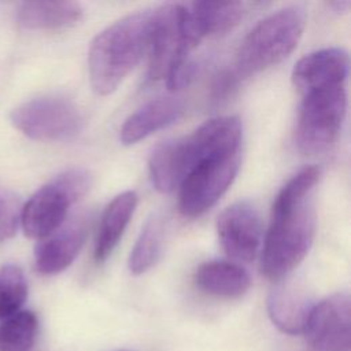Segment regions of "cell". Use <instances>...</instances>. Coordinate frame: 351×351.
Listing matches in <instances>:
<instances>
[{"label":"cell","mask_w":351,"mask_h":351,"mask_svg":"<svg viewBox=\"0 0 351 351\" xmlns=\"http://www.w3.org/2000/svg\"><path fill=\"white\" fill-rule=\"evenodd\" d=\"M321 170L308 166L295 174L276 196L265 237L261 271L281 281L307 255L315 233L314 189Z\"/></svg>","instance_id":"cell-1"},{"label":"cell","mask_w":351,"mask_h":351,"mask_svg":"<svg viewBox=\"0 0 351 351\" xmlns=\"http://www.w3.org/2000/svg\"><path fill=\"white\" fill-rule=\"evenodd\" d=\"M152 10L126 15L101 30L88 53L89 81L95 93H112L148 51Z\"/></svg>","instance_id":"cell-2"},{"label":"cell","mask_w":351,"mask_h":351,"mask_svg":"<svg viewBox=\"0 0 351 351\" xmlns=\"http://www.w3.org/2000/svg\"><path fill=\"white\" fill-rule=\"evenodd\" d=\"M306 25L300 5H288L258 22L243 40L236 60L241 77L266 70L284 60L298 45Z\"/></svg>","instance_id":"cell-3"},{"label":"cell","mask_w":351,"mask_h":351,"mask_svg":"<svg viewBox=\"0 0 351 351\" xmlns=\"http://www.w3.org/2000/svg\"><path fill=\"white\" fill-rule=\"evenodd\" d=\"M347 96L343 85L315 89L304 95L295 140L299 151L317 155L328 151L336 141L344 121Z\"/></svg>","instance_id":"cell-4"},{"label":"cell","mask_w":351,"mask_h":351,"mask_svg":"<svg viewBox=\"0 0 351 351\" xmlns=\"http://www.w3.org/2000/svg\"><path fill=\"white\" fill-rule=\"evenodd\" d=\"M10 118L25 136L41 141L71 140L84 126V117L75 103L58 95L25 101L12 110Z\"/></svg>","instance_id":"cell-5"},{"label":"cell","mask_w":351,"mask_h":351,"mask_svg":"<svg viewBox=\"0 0 351 351\" xmlns=\"http://www.w3.org/2000/svg\"><path fill=\"white\" fill-rule=\"evenodd\" d=\"M197 43L186 26V7L182 4H163L152 10V25L148 44V80L166 78L169 71Z\"/></svg>","instance_id":"cell-6"},{"label":"cell","mask_w":351,"mask_h":351,"mask_svg":"<svg viewBox=\"0 0 351 351\" xmlns=\"http://www.w3.org/2000/svg\"><path fill=\"white\" fill-rule=\"evenodd\" d=\"M82 196L80 184L70 174L60 173L22 207L19 223L25 234L37 240L49 236L64 223L70 206Z\"/></svg>","instance_id":"cell-7"},{"label":"cell","mask_w":351,"mask_h":351,"mask_svg":"<svg viewBox=\"0 0 351 351\" xmlns=\"http://www.w3.org/2000/svg\"><path fill=\"white\" fill-rule=\"evenodd\" d=\"M239 163L240 155L210 158L196 163L178 186L181 214L195 218L210 210L232 185Z\"/></svg>","instance_id":"cell-8"},{"label":"cell","mask_w":351,"mask_h":351,"mask_svg":"<svg viewBox=\"0 0 351 351\" xmlns=\"http://www.w3.org/2000/svg\"><path fill=\"white\" fill-rule=\"evenodd\" d=\"M302 333L315 351H350V296L347 293H335L314 304Z\"/></svg>","instance_id":"cell-9"},{"label":"cell","mask_w":351,"mask_h":351,"mask_svg":"<svg viewBox=\"0 0 351 351\" xmlns=\"http://www.w3.org/2000/svg\"><path fill=\"white\" fill-rule=\"evenodd\" d=\"M217 232L223 251L240 262H251L259 252L262 225L258 211L248 202H237L218 217Z\"/></svg>","instance_id":"cell-10"},{"label":"cell","mask_w":351,"mask_h":351,"mask_svg":"<svg viewBox=\"0 0 351 351\" xmlns=\"http://www.w3.org/2000/svg\"><path fill=\"white\" fill-rule=\"evenodd\" d=\"M89 223L90 217L81 214L63 223L49 236L41 239L34 250L37 271L52 276L67 269L85 243Z\"/></svg>","instance_id":"cell-11"},{"label":"cell","mask_w":351,"mask_h":351,"mask_svg":"<svg viewBox=\"0 0 351 351\" xmlns=\"http://www.w3.org/2000/svg\"><path fill=\"white\" fill-rule=\"evenodd\" d=\"M348 66V53L343 48L318 49L296 62L292 81L303 95L315 89L343 85Z\"/></svg>","instance_id":"cell-12"},{"label":"cell","mask_w":351,"mask_h":351,"mask_svg":"<svg viewBox=\"0 0 351 351\" xmlns=\"http://www.w3.org/2000/svg\"><path fill=\"white\" fill-rule=\"evenodd\" d=\"M256 5L248 1H195L186 7V25L192 38L226 34Z\"/></svg>","instance_id":"cell-13"},{"label":"cell","mask_w":351,"mask_h":351,"mask_svg":"<svg viewBox=\"0 0 351 351\" xmlns=\"http://www.w3.org/2000/svg\"><path fill=\"white\" fill-rule=\"evenodd\" d=\"M184 114V104L176 97H158L137 111H134L122 125L119 140L125 145H132L149 134L160 130L176 121Z\"/></svg>","instance_id":"cell-14"},{"label":"cell","mask_w":351,"mask_h":351,"mask_svg":"<svg viewBox=\"0 0 351 351\" xmlns=\"http://www.w3.org/2000/svg\"><path fill=\"white\" fill-rule=\"evenodd\" d=\"M137 195L134 191H125L117 195L104 208L95 241V259L104 262L118 245L134 210Z\"/></svg>","instance_id":"cell-15"},{"label":"cell","mask_w":351,"mask_h":351,"mask_svg":"<svg viewBox=\"0 0 351 351\" xmlns=\"http://www.w3.org/2000/svg\"><path fill=\"white\" fill-rule=\"evenodd\" d=\"M313 306L307 295L292 285H278L267 298V314L271 322L287 335L303 332Z\"/></svg>","instance_id":"cell-16"},{"label":"cell","mask_w":351,"mask_h":351,"mask_svg":"<svg viewBox=\"0 0 351 351\" xmlns=\"http://www.w3.org/2000/svg\"><path fill=\"white\" fill-rule=\"evenodd\" d=\"M84 8L75 1H25L16 11L18 23L26 29L56 30L75 25Z\"/></svg>","instance_id":"cell-17"},{"label":"cell","mask_w":351,"mask_h":351,"mask_svg":"<svg viewBox=\"0 0 351 351\" xmlns=\"http://www.w3.org/2000/svg\"><path fill=\"white\" fill-rule=\"evenodd\" d=\"M196 285L206 293L221 298L243 296L251 287L245 269L226 261H208L195 273Z\"/></svg>","instance_id":"cell-18"},{"label":"cell","mask_w":351,"mask_h":351,"mask_svg":"<svg viewBox=\"0 0 351 351\" xmlns=\"http://www.w3.org/2000/svg\"><path fill=\"white\" fill-rule=\"evenodd\" d=\"M148 171L154 188L162 193L173 192L180 186L188 174L180 138L165 141L152 149Z\"/></svg>","instance_id":"cell-19"},{"label":"cell","mask_w":351,"mask_h":351,"mask_svg":"<svg viewBox=\"0 0 351 351\" xmlns=\"http://www.w3.org/2000/svg\"><path fill=\"white\" fill-rule=\"evenodd\" d=\"M166 218L154 214L143 226L128 259L129 270L133 274H143L159 259L165 243Z\"/></svg>","instance_id":"cell-20"},{"label":"cell","mask_w":351,"mask_h":351,"mask_svg":"<svg viewBox=\"0 0 351 351\" xmlns=\"http://www.w3.org/2000/svg\"><path fill=\"white\" fill-rule=\"evenodd\" d=\"M38 319L30 310L0 321V351H32L37 339Z\"/></svg>","instance_id":"cell-21"},{"label":"cell","mask_w":351,"mask_h":351,"mask_svg":"<svg viewBox=\"0 0 351 351\" xmlns=\"http://www.w3.org/2000/svg\"><path fill=\"white\" fill-rule=\"evenodd\" d=\"M27 298V281L22 269L7 263L0 267V321L18 313Z\"/></svg>","instance_id":"cell-22"},{"label":"cell","mask_w":351,"mask_h":351,"mask_svg":"<svg viewBox=\"0 0 351 351\" xmlns=\"http://www.w3.org/2000/svg\"><path fill=\"white\" fill-rule=\"evenodd\" d=\"M22 206L8 189L0 186V243L11 239L21 221Z\"/></svg>","instance_id":"cell-23"},{"label":"cell","mask_w":351,"mask_h":351,"mask_svg":"<svg viewBox=\"0 0 351 351\" xmlns=\"http://www.w3.org/2000/svg\"><path fill=\"white\" fill-rule=\"evenodd\" d=\"M241 75L236 69H225L219 71L211 84L210 89V101L215 106H221L229 97L233 96V93L237 90L239 84L241 81Z\"/></svg>","instance_id":"cell-24"},{"label":"cell","mask_w":351,"mask_h":351,"mask_svg":"<svg viewBox=\"0 0 351 351\" xmlns=\"http://www.w3.org/2000/svg\"><path fill=\"white\" fill-rule=\"evenodd\" d=\"M196 71L197 67L189 58H185L184 60L178 62L166 77V85L169 90H180L188 86L191 81L195 78Z\"/></svg>","instance_id":"cell-25"},{"label":"cell","mask_w":351,"mask_h":351,"mask_svg":"<svg viewBox=\"0 0 351 351\" xmlns=\"http://www.w3.org/2000/svg\"><path fill=\"white\" fill-rule=\"evenodd\" d=\"M328 7L337 14H343L347 12L348 8L351 7V1L350 0H336V1H329Z\"/></svg>","instance_id":"cell-26"}]
</instances>
